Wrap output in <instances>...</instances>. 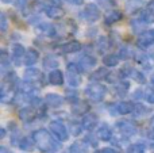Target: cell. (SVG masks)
Masks as SVG:
<instances>
[{
  "label": "cell",
  "mask_w": 154,
  "mask_h": 153,
  "mask_svg": "<svg viewBox=\"0 0 154 153\" xmlns=\"http://www.w3.org/2000/svg\"><path fill=\"white\" fill-rule=\"evenodd\" d=\"M46 14L51 19H60L64 16V11L60 7H56V5H50V7L46 8Z\"/></svg>",
  "instance_id": "obj_15"
},
{
  "label": "cell",
  "mask_w": 154,
  "mask_h": 153,
  "mask_svg": "<svg viewBox=\"0 0 154 153\" xmlns=\"http://www.w3.org/2000/svg\"><path fill=\"white\" fill-rule=\"evenodd\" d=\"M141 18L145 23H152V22H154V14L152 11H143L141 14Z\"/></svg>",
  "instance_id": "obj_21"
},
{
  "label": "cell",
  "mask_w": 154,
  "mask_h": 153,
  "mask_svg": "<svg viewBox=\"0 0 154 153\" xmlns=\"http://www.w3.org/2000/svg\"><path fill=\"white\" fill-rule=\"evenodd\" d=\"M122 19V12L120 11H111L106 15V23L107 24H112L115 22H119Z\"/></svg>",
  "instance_id": "obj_18"
},
{
  "label": "cell",
  "mask_w": 154,
  "mask_h": 153,
  "mask_svg": "<svg viewBox=\"0 0 154 153\" xmlns=\"http://www.w3.org/2000/svg\"><path fill=\"white\" fill-rule=\"evenodd\" d=\"M29 142H30V141L27 140V138H24V140L20 142V148H22V149H29V148H30V146H29Z\"/></svg>",
  "instance_id": "obj_28"
},
{
  "label": "cell",
  "mask_w": 154,
  "mask_h": 153,
  "mask_svg": "<svg viewBox=\"0 0 154 153\" xmlns=\"http://www.w3.org/2000/svg\"><path fill=\"white\" fill-rule=\"evenodd\" d=\"M99 16H100V11L95 4H88L81 12V18L87 22H91V23L99 19Z\"/></svg>",
  "instance_id": "obj_4"
},
{
  "label": "cell",
  "mask_w": 154,
  "mask_h": 153,
  "mask_svg": "<svg viewBox=\"0 0 154 153\" xmlns=\"http://www.w3.org/2000/svg\"><path fill=\"white\" fill-rule=\"evenodd\" d=\"M23 54H24L23 46L19 45V43H15V45H14V49H12V60L16 65L20 64V60H22V56H23Z\"/></svg>",
  "instance_id": "obj_10"
},
{
  "label": "cell",
  "mask_w": 154,
  "mask_h": 153,
  "mask_svg": "<svg viewBox=\"0 0 154 153\" xmlns=\"http://www.w3.org/2000/svg\"><path fill=\"white\" fill-rule=\"evenodd\" d=\"M116 111L122 115L130 114L131 111H134V105L131 102H120L116 105Z\"/></svg>",
  "instance_id": "obj_9"
},
{
  "label": "cell",
  "mask_w": 154,
  "mask_h": 153,
  "mask_svg": "<svg viewBox=\"0 0 154 153\" xmlns=\"http://www.w3.org/2000/svg\"><path fill=\"white\" fill-rule=\"evenodd\" d=\"M66 2L70 3V4H77V5H79V4H81V3H82V0H66Z\"/></svg>",
  "instance_id": "obj_31"
},
{
  "label": "cell",
  "mask_w": 154,
  "mask_h": 153,
  "mask_svg": "<svg viewBox=\"0 0 154 153\" xmlns=\"http://www.w3.org/2000/svg\"><path fill=\"white\" fill-rule=\"evenodd\" d=\"M85 95L93 102H100L106 95V87L100 86V84H91L85 88Z\"/></svg>",
  "instance_id": "obj_2"
},
{
  "label": "cell",
  "mask_w": 154,
  "mask_h": 153,
  "mask_svg": "<svg viewBox=\"0 0 154 153\" xmlns=\"http://www.w3.org/2000/svg\"><path fill=\"white\" fill-rule=\"evenodd\" d=\"M72 126H73L72 133H73L75 136H79L80 133H81V126H80V125H76V126H75V125H72Z\"/></svg>",
  "instance_id": "obj_27"
},
{
  "label": "cell",
  "mask_w": 154,
  "mask_h": 153,
  "mask_svg": "<svg viewBox=\"0 0 154 153\" xmlns=\"http://www.w3.org/2000/svg\"><path fill=\"white\" fill-rule=\"evenodd\" d=\"M24 76H26V80L31 81V83H34V81H41V79H42V73H41V70L35 69V68H30V69H27L26 72H24Z\"/></svg>",
  "instance_id": "obj_8"
},
{
  "label": "cell",
  "mask_w": 154,
  "mask_h": 153,
  "mask_svg": "<svg viewBox=\"0 0 154 153\" xmlns=\"http://www.w3.org/2000/svg\"><path fill=\"white\" fill-rule=\"evenodd\" d=\"M81 49V43L79 41H72V42H68L62 46V52L64 53H76Z\"/></svg>",
  "instance_id": "obj_17"
},
{
  "label": "cell",
  "mask_w": 154,
  "mask_h": 153,
  "mask_svg": "<svg viewBox=\"0 0 154 153\" xmlns=\"http://www.w3.org/2000/svg\"><path fill=\"white\" fill-rule=\"evenodd\" d=\"M45 100H46V103H48L50 107H58V106L62 105V98L60 96V95H57V94L46 95Z\"/></svg>",
  "instance_id": "obj_12"
},
{
  "label": "cell",
  "mask_w": 154,
  "mask_h": 153,
  "mask_svg": "<svg viewBox=\"0 0 154 153\" xmlns=\"http://www.w3.org/2000/svg\"><path fill=\"white\" fill-rule=\"evenodd\" d=\"M127 153H145V148H143V145H139V144H134V145H130V146H128Z\"/></svg>",
  "instance_id": "obj_24"
},
{
  "label": "cell",
  "mask_w": 154,
  "mask_h": 153,
  "mask_svg": "<svg viewBox=\"0 0 154 153\" xmlns=\"http://www.w3.org/2000/svg\"><path fill=\"white\" fill-rule=\"evenodd\" d=\"M97 136L101 141H109L112 137V130L107 125H101L100 129L97 130Z\"/></svg>",
  "instance_id": "obj_14"
},
{
  "label": "cell",
  "mask_w": 154,
  "mask_h": 153,
  "mask_svg": "<svg viewBox=\"0 0 154 153\" xmlns=\"http://www.w3.org/2000/svg\"><path fill=\"white\" fill-rule=\"evenodd\" d=\"M97 125V117L95 114H87L82 119V126L87 130H93Z\"/></svg>",
  "instance_id": "obj_7"
},
{
  "label": "cell",
  "mask_w": 154,
  "mask_h": 153,
  "mask_svg": "<svg viewBox=\"0 0 154 153\" xmlns=\"http://www.w3.org/2000/svg\"><path fill=\"white\" fill-rule=\"evenodd\" d=\"M145 98H146V100L149 103H152V105H154V91L153 89H146V92H145Z\"/></svg>",
  "instance_id": "obj_25"
},
{
  "label": "cell",
  "mask_w": 154,
  "mask_h": 153,
  "mask_svg": "<svg viewBox=\"0 0 154 153\" xmlns=\"http://www.w3.org/2000/svg\"><path fill=\"white\" fill-rule=\"evenodd\" d=\"M116 127L119 129L120 133H123V134H126V136H134L137 133V127L134 126V123H131V122H128V121L118 122Z\"/></svg>",
  "instance_id": "obj_5"
},
{
  "label": "cell",
  "mask_w": 154,
  "mask_h": 153,
  "mask_svg": "<svg viewBox=\"0 0 154 153\" xmlns=\"http://www.w3.org/2000/svg\"><path fill=\"white\" fill-rule=\"evenodd\" d=\"M149 137L154 140V117L152 118V127H150V133H149Z\"/></svg>",
  "instance_id": "obj_29"
},
{
  "label": "cell",
  "mask_w": 154,
  "mask_h": 153,
  "mask_svg": "<svg viewBox=\"0 0 154 153\" xmlns=\"http://www.w3.org/2000/svg\"><path fill=\"white\" fill-rule=\"evenodd\" d=\"M0 30H2L3 33L7 30V20H5L4 14H2V15H0Z\"/></svg>",
  "instance_id": "obj_26"
},
{
  "label": "cell",
  "mask_w": 154,
  "mask_h": 153,
  "mask_svg": "<svg viewBox=\"0 0 154 153\" xmlns=\"http://www.w3.org/2000/svg\"><path fill=\"white\" fill-rule=\"evenodd\" d=\"M3 2H4V3H10L11 0H3Z\"/></svg>",
  "instance_id": "obj_35"
},
{
  "label": "cell",
  "mask_w": 154,
  "mask_h": 153,
  "mask_svg": "<svg viewBox=\"0 0 154 153\" xmlns=\"http://www.w3.org/2000/svg\"><path fill=\"white\" fill-rule=\"evenodd\" d=\"M32 140L37 148L42 152H56L60 149V144L51 137V134L45 129H38L32 133Z\"/></svg>",
  "instance_id": "obj_1"
},
{
  "label": "cell",
  "mask_w": 154,
  "mask_h": 153,
  "mask_svg": "<svg viewBox=\"0 0 154 153\" xmlns=\"http://www.w3.org/2000/svg\"><path fill=\"white\" fill-rule=\"evenodd\" d=\"M49 81H50L53 86H62V83H64L62 72H60V70H53V72L49 75Z\"/></svg>",
  "instance_id": "obj_16"
},
{
  "label": "cell",
  "mask_w": 154,
  "mask_h": 153,
  "mask_svg": "<svg viewBox=\"0 0 154 153\" xmlns=\"http://www.w3.org/2000/svg\"><path fill=\"white\" fill-rule=\"evenodd\" d=\"M128 76H131V77L135 81H138V83H145V76L135 69H128Z\"/></svg>",
  "instance_id": "obj_20"
},
{
  "label": "cell",
  "mask_w": 154,
  "mask_h": 153,
  "mask_svg": "<svg viewBox=\"0 0 154 153\" xmlns=\"http://www.w3.org/2000/svg\"><path fill=\"white\" fill-rule=\"evenodd\" d=\"M152 84H153V86H154V77L152 79Z\"/></svg>",
  "instance_id": "obj_36"
},
{
  "label": "cell",
  "mask_w": 154,
  "mask_h": 153,
  "mask_svg": "<svg viewBox=\"0 0 154 153\" xmlns=\"http://www.w3.org/2000/svg\"><path fill=\"white\" fill-rule=\"evenodd\" d=\"M49 129L51 130V133H53L54 136H56L57 138H58L60 141H66L68 140V130L66 127L64 126V125L61 123V122L58 121H53L50 122V125H49Z\"/></svg>",
  "instance_id": "obj_3"
},
{
  "label": "cell",
  "mask_w": 154,
  "mask_h": 153,
  "mask_svg": "<svg viewBox=\"0 0 154 153\" xmlns=\"http://www.w3.org/2000/svg\"><path fill=\"white\" fill-rule=\"evenodd\" d=\"M70 153H87V149L80 142H76L70 146Z\"/></svg>",
  "instance_id": "obj_22"
},
{
  "label": "cell",
  "mask_w": 154,
  "mask_h": 153,
  "mask_svg": "<svg viewBox=\"0 0 154 153\" xmlns=\"http://www.w3.org/2000/svg\"><path fill=\"white\" fill-rule=\"evenodd\" d=\"M150 7H152V10H153V11H154V2H153V3H152V4H150Z\"/></svg>",
  "instance_id": "obj_34"
},
{
  "label": "cell",
  "mask_w": 154,
  "mask_h": 153,
  "mask_svg": "<svg viewBox=\"0 0 154 153\" xmlns=\"http://www.w3.org/2000/svg\"><path fill=\"white\" fill-rule=\"evenodd\" d=\"M19 117H20V119H23L26 122L32 121L35 118V110L31 107H24L19 111Z\"/></svg>",
  "instance_id": "obj_13"
},
{
  "label": "cell",
  "mask_w": 154,
  "mask_h": 153,
  "mask_svg": "<svg viewBox=\"0 0 154 153\" xmlns=\"http://www.w3.org/2000/svg\"><path fill=\"white\" fill-rule=\"evenodd\" d=\"M138 43L139 46H143V48L154 43V30H147L142 33L138 38Z\"/></svg>",
  "instance_id": "obj_6"
},
{
  "label": "cell",
  "mask_w": 154,
  "mask_h": 153,
  "mask_svg": "<svg viewBox=\"0 0 154 153\" xmlns=\"http://www.w3.org/2000/svg\"><path fill=\"white\" fill-rule=\"evenodd\" d=\"M4 134H5V133H4V129H2V132H0V137H4Z\"/></svg>",
  "instance_id": "obj_33"
},
{
  "label": "cell",
  "mask_w": 154,
  "mask_h": 153,
  "mask_svg": "<svg viewBox=\"0 0 154 153\" xmlns=\"http://www.w3.org/2000/svg\"><path fill=\"white\" fill-rule=\"evenodd\" d=\"M0 153H10V152H8L4 146H2V148H0Z\"/></svg>",
  "instance_id": "obj_32"
},
{
  "label": "cell",
  "mask_w": 154,
  "mask_h": 153,
  "mask_svg": "<svg viewBox=\"0 0 154 153\" xmlns=\"http://www.w3.org/2000/svg\"><path fill=\"white\" fill-rule=\"evenodd\" d=\"M104 64L107 65V67H115V65L119 62V57L115 56V54H108V56L104 57Z\"/></svg>",
  "instance_id": "obj_19"
},
{
  "label": "cell",
  "mask_w": 154,
  "mask_h": 153,
  "mask_svg": "<svg viewBox=\"0 0 154 153\" xmlns=\"http://www.w3.org/2000/svg\"><path fill=\"white\" fill-rule=\"evenodd\" d=\"M38 57H39V54H38L37 50H34V49H29L27 53L24 54V64L26 65H34L35 62L38 61Z\"/></svg>",
  "instance_id": "obj_11"
},
{
  "label": "cell",
  "mask_w": 154,
  "mask_h": 153,
  "mask_svg": "<svg viewBox=\"0 0 154 153\" xmlns=\"http://www.w3.org/2000/svg\"><path fill=\"white\" fill-rule=\"evenodd\" d=\"M97 153H118L115 149H111V148H104V149H101L100 152H97Z\"/></svg>",
  "instance_id": "obj_30"
},
{
  "label": "cell",
  "mask_w": 154,
  "mask_h": 153,
  "mask_svg": "<svg viewBox=\"0 0 154 153\" xmlns=\"http://www.w3.org/2000/svg\"><path fill=\"white\" fill-rule=\"evenodd\" d=\"M95 58H93V57H91V56H84L81 58V65L82 67H87V68H91L92 67V65H95Z\"/></svg>",
  "instance_id": "obj_23"
}]
</instances>
